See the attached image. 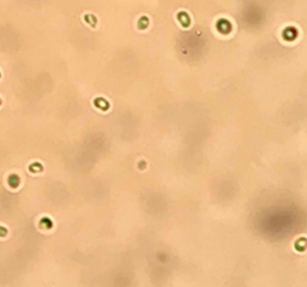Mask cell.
Here are the masks:
<instances>
[{
  "label": "cell",
  "mask_w": 307,
  "mask_h": 287,
  "mask_svg": "<svg viewBox=\"0 0 307 287\" xmlns=\"http://www.w3.org/2000/svg\"><path fill=\"white\" fill-rule=\"evenodd\" d=\"M6 233H7V231H6V228H4V227H0V235H6Z\"/></svg>",
  "instance_id": "cell-2"
},
{
  "label": "cell",
  "mask_w": 307,
  "mask_h": 287,
  "mask_svg": "<svg viewBox=\"0 0 307 287\" xmlns=\"http://www.w3.org/2000/svg\"><path fill=\"white\" fill-rule=\"evenodd\" d=\"M9 184L12 186V188H17L18 184H19V178L17 176H11L9 178Z\"/></svg>",
  "instance_id": "cell-1"
}]
</instances>
